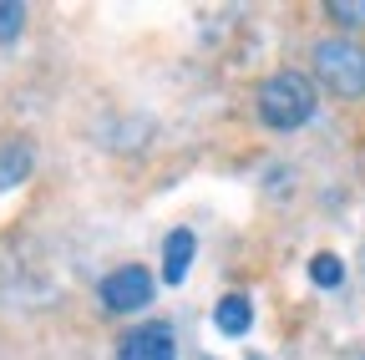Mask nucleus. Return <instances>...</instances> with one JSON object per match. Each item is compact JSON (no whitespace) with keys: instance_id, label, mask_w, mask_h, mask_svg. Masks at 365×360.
Returning a JSON list of instances; mask_svg holds the SVG:
<instances>
[{"instance_id":"4","label":"nucleus","mask_w":365,"mask_h":360,"mask_svg":"<svg viewBox=\"0 0 365 360\" xmlns=\"http://www.w3.org/2000/svg\"><path fill=\"white\" fill-rule=\"evenodd\" d=\"M173 355H178V345H173V330H168L163 320L127 330V340H122V350H117V360H173Z\"/></svg>"},{"instance_id":"8","label":"nucleus","mask_w":365,"mask_h":360,"mask_svg":"<svg viewBox=\"0 0 365 360\" xmlns=\"http://www.w3.org/2000/svg\"><path fill=\"white\" fill-rule=\"evenodd\" d=\"M325 16L345 31H360L365 26V0H325Z\"/></svg>"},{"instance_id":"9","label":"nucleus","mask_w":365,"mask_h":360,"mask_svg":"<svg viewBox=\"0 0 365 360\" xmlns=\"http://www.w3.org/2000/svg\"><path fill=\"white\" fill-rule=\"evenodd\" d=\"M309 279H314L319 289H335V284L345 279V264H340L335 254H314V264H309Z\"/></svg>"},{"instance_id":"7","label":"nucleus","mask_w":365,"mask_h":360,"mask_svg":"<svg viewBox=\"0 0 365 360\" xmlns=\"http://www.w3.org/2000/svg\"><path fill=\"white\" fill-rule=\"evenodd\" d=\"M26 173H31V148L6 143V148H0V188H16V183H26Z\"/></svg>"},{"instance_id":"6","label":"nucleus","mask_w":365,"mask_h":360,"mask_svg":"<svg viewBox=\"0 0 365 360\" xmlns=\"http://www.w3.org/2000/svg\"><path fill=\"white\" fill-rule=\"evenodd\" d=\"M213 325H218L223 335H244V330L254 325V304H249V294H223L218 309H213Z\"/></svg>"},{"instance_id":"1","label":"nucleus","mask_w":365,"mask_h":360,"mask_svg":"<svg viewBox=\"0 0 365 360\" xmlns=\"http://www.w3.org/2000/svg\"><path fill=\"white\" fill-rule=\"evenodd\" d=\"M259 117L274 132H294L314 117V81L304 71H274L259 86Z\"/></svg>"},{"instance_id":"5","label":"nucleus","mask_w":365,"mask_h":360,"mask_svg":"<svg viewBox=\"0 0 365 360\" xmlns=\"http://www.w3.org/2000/svg\"><path fill=\"white\" fill-rule=\"evenodd\" d=\"M193 254H198L193 229H173V234H168V244H163V279H168V284H182V279H188Z\"/></svg>"},{"instance_id":"2","label":"nucleus","mask_w":365,"mask_h":360,"mask_svg":"<svg viewBox=\"0 0 365 360\" xmlns=\"http://www.w3.org/2000/svg\"><path fill=\"white\" fill-rule=\"evenodd\" d=\"M314 76L330 86L335 97H365V46L350 36L314 41Z\"/></svg>"},{"instance_id":"3","label":"nucleus","mask_w":365,"mask_h":360,"mask_svg":"<svg viewBox=\"0 0 365 360\" xmlns=\"http://www.w3.org/2000/svg\"><path fill=\"white\" fill-rule=\"evenodd\" d=\"M148 299H153V274L143 264H122V269H112V274L102 279V304L112 314H132V309H143Z\"/></svg>"},{"instance_id":"10","label":"nucleus","mask_w":365,"mask_h":360,"mask_svg":"<svg viewBox=\"0 0 365 360\" xmlns=\"http://www.w3.org/2000/svg\"><path fill=\"white\" fill-rule=\"evenodd\" d=\"M26 26V6L21 0H0V41H16Z\"/></svg>"}]
</instances>
